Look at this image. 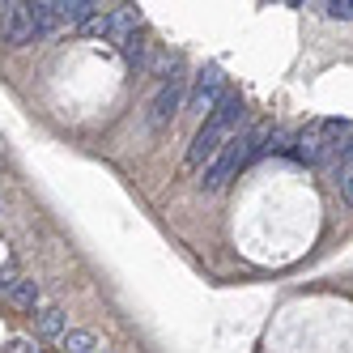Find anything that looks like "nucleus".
<instances>
[{
    "mask_svg": "<svg viewBox=\"0 0 353 353\" xmlns=\"http://www.w3.org/2000/svg\"><path fill=\"white\" fill-rule=\"evenodd\" d=\"M90 39H103V43H115V47H128L132 34H137V9H111V13H98L94 21L81 26Z\"/></svg>",
    "mask_w": 353,
    "mask_h": 353,
    "instance_id": "obj_4",
    "label": "nucleus"
},
{
    "mask_svg": "<svg viewBox=\"0 0 353 353\" xmlns=\"http://www.w3.org/2000/svg\"><path fill=\"white\" fill-rule=\"evenodd\" d=\"M64 332H68V315H64L60 307H43V311H39V336L64 341Z\"/></svg>",
    "mask_w": 353,
    "mask_h": 353,
    "instance_id": "obj_12",
    "label": "nucleus"
},
{
    "mask_svg": "<svg viewBox=\"0 0 353 353\" xmlns=\"http://www.w3.org/2000/svg\"><path fill=\"white\" fill-rule=\"evenodd\" d=\"M0 34H5V43H9V47H26V43H34L30 5H17V0L0 5Z\"/></svg>",
    "mask_w": 353,
    "mask_h": 353,
    "instance_id": "obj_7",
    "label": "nucleus"
},
{
    "mask_svg": "<svg viewBox=\"0 0 353 353\" xmlns=\"http://www.w3.org/2000/svg\"><path fill=\"white\" fill-rule=\"evenodd\" d=\"M349 132V123L345 119H319V123H311L307 132H298V141H294V158L298 162H307V166H319V162H332V158H341V137Z\"/></svg>",
    "mask_w": 353,
    "mask_h": 353,
    "instance_id": "obj_3",
    "label": "nucleus"
},
{
    "mask_svg": "<svg viewBox=\"0 0 353 353\" xmlns=\"http://www.w3.org/2000/svg\"><path fill=\"white\" fill-rule=\"evenodd\" d=\"M5 298L13 302V307H21V311H34L39 302H43V294H39V285L30 281V276H9V290H5Z\"/></svg>",
    "mask_w": 353,
    "mask_h": 353,
    "instance_id": "obj_8",
    "label": "nucleus"
},
{
    "mask_svg": "<svg viewBox=\"0 0 353 353\" xmlns=\"http://www.w3.org/2000/svg\"><path fill=\"white\" fill-rule=\"evenodd\" d=\"M56 9H60V21H64V26H85V21L98 17V5H94V0H56Z\"/></svg>",
    "mask_w": 353,
    "mask_h": 353,
    "instance_id": "obj_11",
    "label": "nucleus"
},
{
    "mask_svg": "<svg viewBox=\"0 0 353 353\" xmlns=\"http://www.w3.org/2000/svg\"><path fill=\"white\" fill-rule=\"evenodd\" d=\"M64 353H103V341H98L90 327H68L64 332Z\"/></svg>",
    "mask_w": 353,
    "mask_h": 353,
    "instance_id": "obj_13",
    "label": "nucleus"
},
{
    "mask_svg": "<svg viewBox=\"0 0 353 353\" xmlns=\"http://www.w3.org/2000/svg\"><path fill=\"white\" fill-rule=\"evenodd\" d=\"M332 188L341 192L345 205H353V141L341 149V162H336V170H332Z\"/></svg>",
    "mask_w": 353,
    "mask_h": 353,
    "instance_id": "obj_10",
    "label": "nucleus"
},
{
    "mask_svg": "<svg viewBox=\"0 0 353 353\" xmlns=\"http://www.w3.org/2000/svg\"><path fill=\"white\" fill-rule=\"evenodd\" d=\"M183 103H188V77L183 72H174L170 81H162V90L154 94V107H149V123L154 128H166V123L183 111Z\"/></svg>",
    "mask_w": 353,
    "mask_h": 353,
    "instance_id": "obj_5",
    "label": "nucleus"
},
{
    "mask_svg": "<svg viewBox=\"0 0 353 353\" xmlns=\"http://www.w3.org/2000/svg\"><path fill=\"white\" fill-rule=\"evenodd\" d=\"M264 141H268V128H264V123H256L251 132L230 137V141L221 145V154L205 166V179H200V188H205V192H221L230 179H239V170L264 154Z\"/></svg>",
    "mask_w": 353,
    "mask_h": 353,
    "instance_id": "obj_2",
    "label": "nucleus"
},
{
    "mask_svg": "<svg viewBox=\"0 0 353 353\" xmlns=\"http://www.w3.org/2000/svg\"><path fill=\"white\" fill-rule=\"evenodd\" d=\"M323 13H327V17H345V21H349V17H353V0H327Z\"/></svg>",
    "mask_w": 353,
    "mask_h": 353,
    "instance_id": "obj_14",
    "label": "nucleus"
},
{
    "mask_svg": "<svg viewBox=\"0 0 353 353\" xmlns=\"http://www.w3.org/2000/svg\"><path fill=\"white\" fill-rule=\"evenodd\" d=\"M221 98H225V72H221V68H205V72L196 77L192 94H188V111L200 115V119H209Z\"/></svg>",
    "mask_w": 353,
    "mask_h": 353,
    "instance_id": "obj_6",
    "label": "nucleus"
},
{
    "mask_svg": "<svg viewBox=\"0 0 353 353\" xmlns=\"http://www.w3.org/2000/svg\"><path fill=\"white\" fill-rule=\"evenodd\" d=\"M30 26H34V39H47V34L60 26L56 0H34V5H30Z\"/></svg>",
    "mask_w": 353,
    "mask_h": 353,
    "instance_id": "obj_9",
    "label": "nucleus"
},
{
    "mask_svg": "<svg viewBox=\"0 0 353 353\" xmlns=\"http://www.w3.org/2000/svg\"><path fill=\"white\" fill-rule=\"evenodd\" d=\"M243 115H247V111H243V98L225 90V98L213 107V115L200 123V132H196L192 145H188V166H192V170H196V166H209V162L221 154V145L230 141V137H239Z\"/></svg>",
    "mask_w": 353,
    "mask_h": 353,
    "instance_id": "obj_1",
    "label": "nucleus"
}]
</instances>
